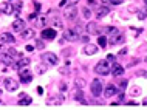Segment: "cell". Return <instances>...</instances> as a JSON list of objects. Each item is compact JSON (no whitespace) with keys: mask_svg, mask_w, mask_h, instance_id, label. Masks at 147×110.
Wrapping results in <instances>:
<instances>
[{"mask_svg":"<svg viewBox=\"0 0 147 110\" xmlns=\"http://www.w3.org/2000/svg\"><path fill=\"white\" fill-rule=\"evenodd\" d=\"M53 23H54V26H56V28H63V23L61 22V19H54V20H53Z\"/></svg>","mask_w":147,"mask_h":110,"instance_id":"cell-29","label":"cell"},{"mask_svg":"<svg viewBox=\"0 0 147 110\" xmlns=\"http://www.w3.org/2000/svg\"><path fill=\"white\" fill-rule=\"evenodd\" d=\"M87 31H88L90 34H98V33H99L98 25H96L94 22H91V23H88V25H87Z\"/></svg>","mask_w":147,"mask_h":110,"instance_id":"cell-20","label":"cell"},{"mask_svg":"<svg viewBox=\"0 0 147 110\" xmlns=\"http://www.w3.org/2000/svg\"><path fill=\"white\" fill-rule=\"evenodd\" d=\"M107 31H110V45H116V44H119V42H122L124 40V36H122L121 33H119V30H116V28H105Z\"/></svg>","mask_w":147,"mask_h":110,"instance_id":"cell-2","label":"cell"},{"mask_svg":"<svg viewBox=\"0 0 147 110\" xmlns=\"http://www.w3.org/2000/svg\"><path fill=\"white\" fill-rule=\"evenodd\" d=\"M63 103V98L62 96H51L47 99V104L48 105H61Z\"/></svg>","mask_w":147,"mask_h":110,"instance_id":"cell-13","label":"cell"},{"mask_svg":"<svg viewBox=\"0 0 147 110\" xmlns=\"http://www.w3.org/2000/svg\"><path fill=\"white\" fill-rule=\"evenodd\" d=\"M8 54H9L11 57H14V56H19V53H17V50H16V48H9V50H8Z\"/></svg>","mask_w":147,"mask_h":110,"instance_id":"cell-30","label":"cell"},{"mask_svg":"<svg viewBox=\"0 0 147 110\" xmlns=\"http://www.w3.org/2000/svg\"><path fill=\"white\" fill-rule=\"evenodd\" d=\"M42 59L45 62H48V64H51V65H57V62H59V57L54 53H45L42 56Z\"/></svg>","mask_w":147,"mask_h":110,"instance_id":"cell-7","label":"cell"},{"mask_svg":"<svg viewBox=\"0 0 147 110\" xmlns=\"http://www.w3.org/2000/svg\"><path fill=\"white\" fill-rule=\"evenodd\" d=\"M31 103H33V99H31L30 96H26L25 93H20V99H19V105H30Z\"/></svg>","mask_w":147,"mask_h":110,"instance_id":"cell-16","label":"cell"},{"mask_svg":"<svg viewBox=\"0 0 147 110\" xmlns=\"http://www.w3.org/2000/svg\"><path fill=\"white\" fill-rule=\"evenodd\" d=\"M13 30L16 33H22L23 30H25V20H22V19H16L14 23H13Z\"/></svg>","mask_w":147,"mask_h":110,"instance_id":"cell-10","label":"cell"},{"mask_svg":"<svg viewBox=\"0 0 147 110\" xmlns=\"http://www.w3.org/2000/svg\"><path fill=\"white\" fill-rule=\"evenodd\" d=\"M74 84H76L79 88H84V87H85V81L81 79V78H79V79H76V82H74Z\"/></svg>","mask_w":147,"mask_h":110,"instance_id":"cell-28","label":"cell"},{"mask_svg":"<svg viewBox=\"0 0 147 110\" xmlns=\"http://www.w3.org/2000/svg\"><path fill=\"white\" fill-rule=\"evenodd\" d=\"M138 17H140L141 20H144V19H146V13H144V9H142L141 13H138Z\"/></svg>","mask_w":147,"mask_h":110,"instance_id":"cell-35","label":"cell"},{"mask_svg":"<svg viewBox=\"0 0 147 110\" xmlns=\"http://www.w3.org/2000/svg\"><path fill=\"white\" fill-rule=\"evenodd\" d=\"M0 42L2 44H14V36L9 33H2L0 34Z\"/></svg>","mask_w":147,"mask_h":110,"instance_id":"cell-12","label":"cell"},{"mask_svg":"<svg viewBox=\"0 0 147 110\" xmlns=\"http://www.w3.org/2000/svg\"><path fill=\"white\" fill-rule=\"evenodd\" d=\"M37 93H39V95H40V93H43V88H42V87H37Z\"/></svg>","mask_w":147,"mask_h":110,"instance_id":"cell-39","label":"cell"},{"mask_svg":"<svg viewBox=\"0 0 147 110\" xmlns=\"http://www.w3.org/2000/svg\"><path fill=\"white\" fill-rule=\"evenodd\" d=\"M115 93H116V87H115L113 84H109V85H107V88H105V92H104V96L110 98V96H113Z\"/></svg>","mask_w":147,"mask_h":110,"instance_id":"cell-17","label":"cell"},{"mask_svg":"<svg viewBox=\"0 0 147 110\" xmlns=\"http://www.w3.org/2000/svg\"><path fill=\"white\" fill-rule=\"evenodd\" d=\"M84 16H85V19H90V16H91V11L88 9V8H84Z\"/></svg>","mask_w":147,"mask_h":110,"instance_id":"cell-32","label":"cell"},{"mask_svg":"<svg viewBox=\"0 0 147 110\" xmlns=\"http://www.w3.org/2000/svg\"><path fill=\"white\" fill-rule=\"evenodd\" d=\"M110 67H112L110 62L105 59V61H101L96 67H94V72L98 74H102V76H107V74H110Z\"/></svg>","mask_w":147,"mask_h":110,"instance_id":"cell-1","label":"cell"},{"mask_svg":"<svg viewBox=\"0 0 147 110\" xmlns=\"http://www.w3.org/2000/svg\"><path fill=\"white\" fill-rule=\"evenodd\" d=\"M28 65H30V59L28 57H20L17 64H14L13 67L14 68H20V67H28Z\"/></svg>","mask_w":147,"mask_h":110,"instance_id":"cell-18","label":"cell"},{"mask_svg":"<svg viewBox=\"0 0 147 110\" xmlns=\"http://www.w3.org/2000/svg\"><path fill=\"white\" fill-rule=\"evenodd\" d=\"M36 72H37V74H43L47 72V65L45 64H37V67H36Z\"/></svg>","mask_w":147,"mask_h":110,"instance_id":"cell-25","label":"cell"},{"mask_svg":"<svg viewBox=\"0 0 147 110\" xmlns=\"http://www.w3.org/2000/svg\"><path fill=\"white\" fill-rule=\"evenodd\" d=\"M110 73H113V76H121L124 74V67L113 62V67H110Z\"/></svg>","mask_w":147,"mask_h":110,"instance_id":"cell-11","label":"cell"},{"mask_svg":"<svg viewBox=\"0 0 147 110\" xmlns=\"http://www.w3.org/2000/svg\"><path fill=\"white\" fill-rule=\"evenodd\" d=\"M90 88H91V93H93V96H101V92H102V81L94 79L93 82H91Z\"/></svg>","mask_w":147,"mask_h":110,"instance_id":"cell-6","label":"cell"},{"mask_svg":"<svg viewBox=\"0 0 147 110\" xmlns=\"http://www.w3.org/2000/svg\"><path fill=\"white\" fill-rule=\"evenodd\" d=\"M2 64H3V62H2V61H0V65H2Z\"/></svg>","mask_w":147,"mask_h":110,"instance_id":"cell-42","label":"cell"},{"mask_svg":"<svg viewBox=\"0 0 147 110\" xmlns=\"http://www.w3.org/2000/svg\"><path fill=\"white\" fill-rule=\"evenodd\" d=\"M63 39H67V40H70V42H74L79 39V34H78V31H74V30H67L65 33H63Z\"/></svg>","mask_w":147,"mask_h":110,"instance_id":"cell-9","label":"cell"},{"mask_svg":"<svg viewBox=\"0 0 147 110\" xmlns=\"http://www.w3.org/2000/svg\"><path fill=\"white\" fill-rule=\"evenodd\" d=\"M84 53L87 54V56H91V54H96V53H98V47H96V45H91V44L85 45V47H84Z\"/></svg>","mask_w":147,"mask_h":110,"instance_id":"cell-15","label":"cell"},{"mask_svg":"<svg viewBox=\"0 0 147 110\" xmlns=\"http://www.w3.org/2000/svg\"><path fill=\"white\" fill-rule=\"evenodd\" d=\"M74 101H81V103H84V93H82V92H76V93H74Z\"/></svg>","mask_w":147,"mask_h":110,"instance_id":"cell-26","label":"cell"},{"mask_svg":"<svg viewBox=\"0 0 147 110\" xmlns=\"http://www.w3.org/2000/svg\"><path fill=\"white\" fill-rule=\"evenodd\" d=\"M43 47H45V44H43L42 40H37V42H36V47H34V48H37V50H42Z\"/></svg>","mask_w":147,"mask_h":110,"instance_id":"cell-31","label":"cell"},{"mask_svg":"<svg viewBox=\"0 0 147 110\" xmlns=\"http://www.w3.org/2000/svg\"><path fill=\"white\" fill-rule=\"evenodd\" d=\"M22 11V3H16V13H20Z\"/></svg>","mask_w":147,"mask_h":110,"instance_id":"cell-36","label":"cell"},{"mask_svg":"<svg viewBox=\"0 0 147 110\" xmlns=\"http://www.w3.org/2000/svg\"><path fill=\"white\" fill-rule=\"evenodd\" d=\"M48 23V20H47V17H37V20H36V25L40 26V28H43V26Z\"/></svg>","mask_w":147,"mask_h":110,"instance_id":"cell-23","label":"cell"},{"mask_svg":"<svg viewBox=\"0 0 147 110\" xmlns=\"http://www.w3.org/2000/svg\"><path fill=\"white\" fill-rule=\"evenodd\" d=\"M107 2H110V3H113V5H121L124 0H107Z\"/></svg>","mask_w":147,"mask_h":110,"instance_id":"cell-34","label":"cell"},{"mask_svg":"<svg viewBox=\"0 0 147 110\" xmlns=\"http://www.w3.org/2000/svg\"><path fill=\"white\" fill-rule=\"evenodd\" d=\"M119 87L125 88V87H127V81H121V82H119Z\"/></svg>","mask_w":147,"mask_h":110,"instance_id":"cell-37","label":"cell"},{"mask_svg":"<svg viewBox=\"0 0 147 110\" xmlns=\"http://www.w3.org/2000/svg\"><path fill=\"white\" fill-rule=\"evenodd\" d=\"M107 61H109L110 64H112V62L116 61V56H113V54H109V56H107Z\"/></svg>","mask_w":147,"mask_h":110,"instance_id":"cell-33","label":"cell"},{"mask_svg":"<svg viewBox=\"0 0 147 110\" xmlns=\"http://www.w3.org/2000/svg\"><path fill=\"white\" fill-rule=\"evenodd\" d=\"M109 14V8H105V6H102V8H99L98 9V13H96V17L98 19H102L104 16Z\"/></svg>","mask_w":147,"mask_h":110,"instance_id":"cell-21","label":"cell"},{"mask_svg":"<svg viewBox=\"0 0 147 110\" xmlns=\"http://www.w3.org/2000/svg\"><path fill=\"white\" fill-rule=\"evenodd\" d=\"M125 53H127V48H122L121 51H119V54H125Z\"/></svg>","mask_w":147,"mask_h":110,"instance_id":"cell-40","label":"cell"},{"mask_svg":"<svg viewBox=\"0 0 147 110\" xmlns=\"http://www.w3.org/2000/svg\"><path fill=\"white\" fill-rule=\"evenodd\" d=\"M42 37L47 39V40H53V39H56V30L54 28H43Z\"/></svg>","mask_w":147,"mask_h":110,"instance_id":"cell-8","label":"cell"},{"mask_svg":"<svg viewBox=\"0 0 147 110\" xmlns=\"http://www.w3.org/2000/svg\"><path fill=\"white\" fill-rule=\"evenodd\" d=\"M0 61L3 62V64H6V65H14V61L13 59H11V56L9 54H2V56H0Z\"/></svg>","mask_w":147,"mask_h":110,"instance_id":"cell-19","label":"cell"},{"mask_svg":"<svg viewBox=\"0 0 147 110\" xmlns=\"http://www.w3.org/2000/svg\"><path fill=\"white\" fill-rule=\"evenodd\" d=\"M98 45H101V48H105L107 47V39H105V36H101L98 39Z\"/></svg>","mask_w":147,"mask_h":110,"instance_id":"cell-27","label":"cell"},{"mask_svg":"<svg viewBox=\"0 0 147 110\" xmlns=\"http://www.w3.org/2000/svg\"><path fill=\"white\" fill-rule=\"evenodd\" d=\"M33 50H34L33 45H26V51H33Z\"/></svg>","mask_w":147,"mask_h":110,"instance_id":"cell-38","label":"cell"},{"mask_svg":"<svg viewBox=\"0 0 147 110\" xmlns=\"http://www.w3.org/2000/svg\"><path fill=\"white\" fill-rule=\"evenodd\" d=\"M79 2V0H62L61 2V6H71V5H76V3Z\"/></svg>","mask_w":147,"mask_h":110,"instance_id":"cell-24","label":"cell"},{"mask_svg":"<svg viewBox=\"0 0 147 110\" xmlns=\"http://www.w3.org/2000/svg\"><path fill=\"white\" fill-rule=\"evenodd\" d=\"M3 85H5V88L8 92H16V90L19 88V82L14 81L13 78H6V79H3Z\"/></svg>","mask_w":147,"mask_h":110,"instance_id":"cell-4","label":"cell"},{"mask_svg":"<svg viewBox=\"0 0 147 110\" xmlns=\"http://www.w3.org/2000/svg\"><path fill=\"white\" fill-rule=\"evenodd\" d=\"M2 45H3V44H2V42H0V48H2Z\"/></svg>","mask_w":147,"mask_h":110,"instance_id":"cell-41","label":"cell"},{"mask_svg":"<svg viewBox=\"0 0 147 110\" xmlns=\"http://www.w3.org/2000/svg\"><path fill=\"white\" fill-rule=\"evenodd\" d=\"M19 76H20V79H22L23 84H30L31 79H33L31 72L28 70V67H20V68H19Z\"/></svg>","mask_w":147,"mask_h":110,"instance_id":"cell-3","label":"cell"},{"mask_svg":"<svg viewBox=\"0 0 147 110\" xmlns=\"http://www.w3.org/2000/svg\"><path fill=\"white\" fill-rule=\"evenodd\" d=\"M22 37L26 39V40H28V39H33L34 37V31L33 30H23L22 31Z\"/></svg>","mask_w":147,"mask_h":110,"instance_id":"cell-22","label":"cell"},{"mask_svg":"<svg viewBox=\"0 0 147 110\" xmlns=\"http://www.w3.org/2000/svg\"><path fill=\"white\" fill-rule=\"evenodd\" d=\"M2 11H3L6 16H11V14L14 13V8H13V5H11L9 2H3V3H2Z\"/></svg>","mask_w":147,"mask_h":110,"instance_id":"cell-14","label":"cell"},{"mask_svg":"<svg viewBox=\"0 0 147 110\" xmlns=\"http://www.w3.org/2000/svg\"><path fill=\"white\" fill-rule=\"evenodd\" d=\"M63 16H65L68 20H71V19H76V16H78V8H76V5L65 6V9H63Z\"/></svg>","mask_w":147,"mask_h":110,"instance_id":"cell-5","label":"cell"}]
</instances>
